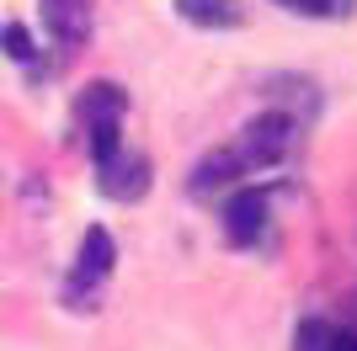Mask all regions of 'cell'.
I'll return each mask as SVG.
<instances>
[{
  "mask_svg": "<svg viewBox=\"0 0 357 351\" xmlns=\"http://www.w3.org/2000/svg\"><path fill=\"white\" fill-rule=\"evenodd\" d=\"M112 261H118V245H112V234L96 224V229H86V240H80V261H75V277H70V292L80 288H102L107 277H112Z\"/></svg>",
  "mask_w": 357,
  "mask_h": 351,
  "instance_id": "5",
  "label": "cell"
},
{
  "mask_svg": "<svg viewBox=\"0 0 357 351\" xmlns=\"http://www.w3.org/2000/svg\"><path fill=\"white\" fill-rule=\"evenodd\" d=\"M278 6L294 16H310V22H342L357 11V0H278Z\"/></svg>",
  "mask_w": 357,
  "mask_h": 351,
  "instance_id": "9",
  "label": "cell"
},
{
  "mask_svg": "<svg viewBox=\"0 0 357 351\" xmlns=\"http://www.w3.org/2000/svg\"><path fill=\"white\" fill-rule=\"evenodd\" d=\"M176 16L192 22V27L224 32V27H240V22H245V6H240V0H176Z\"/></svg>",
  "mask_w": 357,
  "mask_h": 351,
  "instance_id": "7",
  "label": "cell"
},
{
  "mask_svg": "<svg viewBox=\"0 0 357 351\" xmlns=\"http://www.w3.org/2000/svg\"><path fill=\"white\" fill-rule=\"evenodd\" d=\"M43 6V27L54 32L59 48H80L91 38V0H38Z\"/></svg>",
  "mask_w": 357,
  "mask_h": 351,
  "instance_id": "6",
  "label": "cell"
},
{
  "mask_svg": "<svg viewBox=\"0 0 357 351\" xmlns=\"http://www.w3.org/2000/svg\"><path fill=\"white\" fill-rule=\"evenodd\" d=\"M240 176H245V165H240L235 149H213L208 160L192 171V197H208V192L229 187V181H240Z\"/></svg>",
  "mask_w": 357,
  "mask_h": 351,
  "instance_id": "8",
  "label": "cell"
},
{
  "mask_svg": "<svg viewBox=\"0 0 357 351\" xmlns=\"http://www.w3.org/2000/svg\"><path fill=\"white\" fill-rule=\"evenodd\" d=\"M326 351H357V330H331Z\"/></svg>",
  "mask_w": 357,
  "mask_h": 351,
  "instance_id": "11",
  "label": "cell"
},
{
  "mask_svg": "<svg viewBox=\"0 0 357 351\" xmlns=\"http://www.w3.org/2000/svg\"><path fill=\"white\" fill-rule=\"evenodd\" d=\"M298 117H288V112H278V107H267L261 117H251L245 128H240V139L229 149L240 155V165H245V176L251 171H267V165H278V160H288V149L298 144Z\"/></svg>",
  "mask_w": 357,
  "mask_h": 351,
  "instance_id": "1",
  "label": "cell"
},
{
  "mask_svg": "<svg viewBox=\"0 0 357 351\" xmlns=\"http://www.w3.org/2000/svg\"><path fill=\"white\" fill-rule=\"evenodd\" d=\"M96 187L112 197V203H139L149 192V160L139 155V149H112V155H102L96 160Z\"/></svg>",
  "mask_w": 357,
  "mask_h": 351,
  "instance_id": "3",
  "label": "cell"
},
{
  "mask_svg": "<svg viewBox=\"0 0 357 351\" xmlns=\"http://www.w3.org/2000/svg\"><path fill=\"white\" fill-rule=\"evenodd\" d=\"M75 112H80V123H86V139H91V155H96V160L123 144V112H128V96H123L112 80L86 86V91H80V102H75Z\"/></svg>",
  "mask_w": 357,
  "mask_h": 351,
  "instance_id": "2",
  "label": "cell"
},
{
  "mask_svg": "<svg viewBox=\"0 0 357 351\" xmlns=\"http://www.w3.org/2000/svg\"><path fill=\"white\" fill-rule=\"evenodd\" d=\"M0 48H6L11 58H22V64H27V58H32V32L11 22V27H0Z\"/></svg>",
  "mask_w": 357,
  "mask_h": 351,
  "instance_id": "10",
  "label": "cell"
},
{
  "mask_svg": "<svg viewBox=\"0 0 357 351\" xmlns=\"http://www.w3.org/2000/svg\"><path fill=\"white\" fill-rule=\"evenodd\" d=\"M261 234H267V192H256V187L235 192L229 208H224V240L235 250H251Z\"/></svg>",
  "mask_w": 357,
  "mask_h": 351,
  "instance_id": "4",
  "label": "cell"
}]
</instances>
